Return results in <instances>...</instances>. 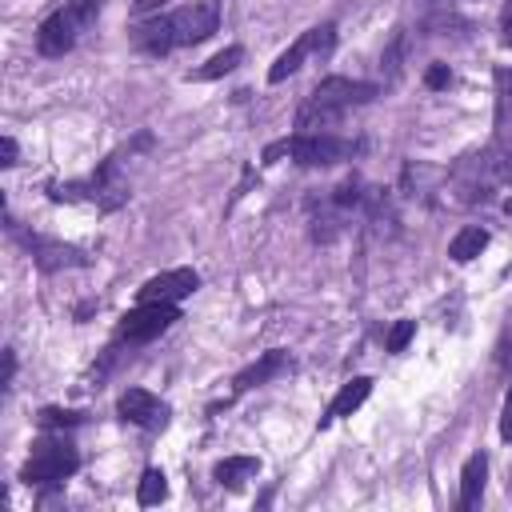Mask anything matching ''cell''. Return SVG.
Returning <instances> with one entry per match:
<instances>
[{"mask_svg":"<svg viewBox=\"0 0 512 512\" xmlns=\"http://www.w3.org/2000/svg\"><path fill=\"white\" fill-rule=\"evenodd\" d=\"M428 88H444L448 80H452V72H448V64H436V68H428Z\"/></svg>","mask_w":512,"mask_h":512,"instance_id":"7402d4cb","label":"cell"},{"mask_svg":"<svg viewBox=\"0 0 512 512\" xmlns=\"http://www.w3.org/2000/svg\"><path fill=\"white\" fill-rule=\"evenodd\" d=\"M116 412H120V420L140 424V428H148V432H156V428L168 424V404L156 400L148 388H128V392H120Z\"/></svg>","mask_w":512,"mask_h":512,"instance_id":"9c48e42d","label":"cell"},{"mask_svg":"<svg viewBox=\"0 0 512 512\" xmlns=\"http://www.w3.org/2000/svg\"><path fill=\"white\" fill-rule=\"evenodd\" d=\"M96 16H100V0H72L64 8H56L36 28V52L40 56H64V52H72L76 40H80V32H88Z\"/></svg>","mask_w":512,"mask_h":512,"instance_id":"277c9868","label":"cell"},{"mask_svg":"<svg viewBox=\"0 0 512 512\" xmlns=\"http://www.w3.org/2000/svg\"><path fill=\"white\" fill-rule=\"evenodd\" d=\"M20 240H24V248L32 252L36 268H44V272H56V268H84V264H88V256H84L80 248H72V244L44 240V236H20Z\"/></svg>","mask_w":512,"mask_h":512,"instance_id":"30bf717a","label":"cell"},{"mask_svg":"<svg viewBox=\"0 0 512 512\" xmlns=\"http://www.w3.org/2000/svg\"><path fill=\"white\" fill-rule=\"evenodd\" d=\"M240 60H244V48H236V44H232V48L216 52V56H212V60H208L204 68H196V72H192V80H216V76L232 72V68L240 64Z\"/></svg>","mask_w":512,"mask_h":512,"instance_id":"e0dca14e","label":"cell"},{"mask_svg":"<svg viewBox=\"0 0 512 512\" xmlns=\"http://www.w3.org/2000/svg\"><path fill=\"white\" fill-rule=\"evenodd\" d=\"M260 472V460L256 456H224L216 468H212V480L224 484V488H240L248 476Z\"/></svg>","mask_w":512,"mask_h":512,"instance_id":"2e32d148","label":"cell"},{"mask_svg":"<svg viewBox=\"0 0 512 512\" xmlns=\"http://www.w3.org/2000/svg\"><path fill=\"white\" fill-rule=\"evenodd\" d=\"M500 436L512 444V384L504 392V408H500Z\"/></svg>","mask_w":512,"mask_h":512,"instance_id":"44dd1931","label":"cell"},{"mask_svg":"<svg viewBox=\"0 0 512 512\" xmlns=\"http://www.w3.org/2000/svg\"><path fill=\"white\" fill-rule=\"evenodd\" d=\"M196 288H200V276L192 268H168V272L144 280L136 296H140V304H176V300L192 296Z\"/></svg>","mask_w":512,"mask_h":512,"instance_id":"ba28073f","label":"cell"},{"mask_svg":"<svg viewBox=\"0 0 512 512\" xmlns=\"http://www.w3.org/2000/svg\"><path fill=\"white\" fill-rule=\"evenodd\" d=\"M332 44H336V24H316V28H308L292 48H284L280 56H276V64L268 68V80L272 84H280V80H288L312 52H320V56H328L332 52Z\"/></svg>","mask_w":512,"mask_h":512,"instance_id":"8992f818","label":"cell"},{"mask_svg":"<svg viewBox=\"0 0 512 512\" xmlns=\"http://www.w3.org/2000/svg\"><path fill=\"white\" fill-rule=\"evenodd\" d=\"M368 392H372V376H352V380L336 392V400L328 404V412L320 416V428H324V424H332V420H340V416H352V412L368 400Z\"/></svg>","mask_w":512,"mask_h":512,"instance_id":"8fae6325","label":"cell"},{"mask_svg":"<svg viewBox=\"0 0 512 512\" xmlns=\"http://www.w3.org/2000/svg\"><path fill=\"white\" fill-rule=\"evenodd\" d=\"M280 156L296 160L300 168H332L340 160H352L356 156V144L352 140H340L332 132H292L276 144L264 148V164H276Z\"/></svg>","mask_w":512,"mask_h":512,"instance_id":"3957f363","label":"cell"},{"mask_svg":"<svg viewBox=\"0 0 512 512\" xmlns=\"http://www.w3.org/2000/svg\"><path fill=\"white\" fill-rule=\"evenodd\" d=\"M284 368H288V352L272 348V352H264L256 364H248V368L236 376V392H248V388H256V384H268V380L280 376Z\"/></svg>","mask_w":512,"mask_h":512,"instance_id":"4fadbf2b","label":"cell"},{"mask_svg":"<svg viewBox=\"0 0 512 512\" xmlns=\"http://www.w3.org/2000/svg\"><path fill=\"white\" fill-rule=\"evenodd\" d=\"M484 480H488V456L476 452V456H468L464 468H460V508H464V512L480 504V496H484Z\"/></svg>","mask_w":512,"mask_h":512,"instance_id":"7c38bea8","label":"cell"},{"mask_svg":"<svg viewBox=\"0 0 512 512\" xmlns=\"http://www.w3.org/2000/svg\"><path fill=\"white\" fill-rule=\"evenodd\" d=\"M484 248H488V228H480V224H468V228H460V232L448 240V256H452L456 264L476 260Z\"/></svg>","mask_w":512,"mask_h":512,"instance_id":"5bb4252c","label":"cell"},{"mask_svg":"<svg viewBox=\"0 0 512 512\" xmlns=\"http://www.w3.org/2000/svg\"><path fill=\"white\" fill-rule=\"evenodd\" d=\"M80 468V452L64 436H44L32 444V456L20 468L24 484H60Z\"/></svg>","mask_w":512,"mask_h":512,"instance_id":"5b68a950","label":"cell"},{"mask_svg":"<svg viewBox=\"0 0 512 512\" xmlns=\"http://www.w3.org/2000/svg\"><path fill=\"white\" fill-rule=\"evenodd\" d=\"M164 496H168L164 472H160V468H144V476H140V488H136V504L152 508V504H160Z\"/></svg>","mask_w":512,"mask_h":512,"instance_id":"ac0fdd59","label":"cell"},{"mask_svg":"<svg viewBox=\"0 0 512 512\" xmlns=\"http://www.w3.org/2000/svg\"><path fill=\"white\" fill-rule=\"evenodd\" d=\"M412 336H416V320H396V324L388 328V340H384V348H388V352H404Z\"/></svg>","mask_w":512,"mask_h":512,"instance_id":"ffe728a7","label":"cell"},{"mask_svg":"<svg viewBox=\"0 0 512 512\" xmlns=\"http://www.w3.org/2000/svg\"><path fill=\"white\" fill-rule=\"evenodd\" d=\"M512 136V68H496V140Z\"/></svg>","mask_w":512,"mask_h":512,"instance_id":"9a60e30c","label":"cell"},{"mask_svg":"<svg viewBox=\"0 0 512 512\" xmlns=\"http://www.w3.org/2000/svg\"><path fill=\"white\" fill-rule=\"evenodd\" d=\"M500 40L512 48V4L504 8V20H500Z\"/></svg>","mask_w":512,"mask_h":512,"instance_id":"d4e9b609","label":"cell"},{"mask_svg":"<svg viewBox=\"0 0 512 512\" xmlns=\"http://www.w3.org/2000/svg\"><path fill=\"white\" fill-rule=\"evenodd\" d=\"M0 156H4V160H0L4 168H12V164H16V140H12V136H4V140H0Z\"/></svg>","mask_w":512,"mask_h":512,"instance_id":"603a6c76","label":"cell"},{"mask_svg":"<svg viewBox=\"0 0 512 512\" xmlns=\"http://www.w3.org/2000/svg\"><path fill=\"white\" fill-rule=\"evenodd\" d=\"M12 376H16V352L4 348V388H12Z\"/></svg>","mask_w":512,"mask_h":512,"instance_id":"cb8c5ba5","label":"cell"},{"mask_svg":"<svg viewBox=\"0 0 512 512\" xmlns=\"http://www.w3.org/2000/svg\"><path fill=\"white\" fill-rule=\"evenodd\" d=\"M376 84L368 80H348V76H328L312 88V96L300 104L296 112V132H328L332 124H340V116L348 108H360L368 100H376Z\"/></svg>","mask_w":512,"mask_h":512,"instance_id":"7a4b0ae2","label":"cell"},{"mask_svg":"<svg viewBox=\"0 0 512 512\" xmlns=\"http://www.w3.org/2000/svg\"><path fill=\"white\" fill-rule=\"evenodd\" d=\"M84 420H88L84 412H68V408H40V416H36L40 428H76Z\"/></svg>","mask_w":512,"mask_h":512,"instance_id":"d6986e66","label":"cell"},{"mask_svg":"<svg viewBox=\"0 0 512 512\" xmlns=\"http://www.w3.org/2000/svg\"><path fill=\"white\" fill-rule=\"evenodd\" d=\"M220 24V12L216 4H184L168 16H152V20H140L132 28V44L148 56H168L172 48H188V44H200L216 32Z\"/></svg>","mask_w":512,"mask_h":512,"instance_id":"6da1fadb","label":"cell"},{"mask_svg":"<svg viewBox=\"0 0 512 512\" xmlns=\"http://www.w3.org/2000/svg\"><path fill=\"white\" fill-rule=\"evenodd\" d=\"M172 320H180L176 304H140V308H132V312L120 320L116 336L128 340V344H148V340H156L160 332H168Z\"/></svg>","mask_w":512,"mask_h":512,"instance_id":"52a82bcc","label":"cell"}]
</instances>
